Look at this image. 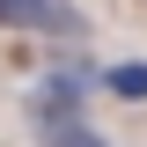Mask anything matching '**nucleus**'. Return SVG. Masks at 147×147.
<instances>
[{
  "mask_svg": "<svg viewBox=\"0 0 147 147\" xmlns=\"http://www.w3.org/2000/svg\"><path fill=\"white\" fill-rule=\"evenodd\" d=\"M103 88V66L96 59H81V44H74L66 59H52V66L30 81V118L37 125H52V118H81V103Z\"/></svg>",
  "mask_w": 147,
  "mask_h": 147,
  "instance_id": "f257e3e1",
  "label": "nucleus"
},
{
  "mask_svg": "<svg viewBox=\"0 0 147 147\" xmlns=\"http://www.w3.org/2000/svg\"><path fill=\"white\" fill-rule=\"evenodd\" d=\"M0 30L52 37V44H81V37H88V15H81L74 0H0Z\"/></svg>",
  "mask_w": 147,
  "mask_h": 147,
  "instance_id": "f03ea898",
  "label": "nucleus"
},
{
  "mask_svg": "<svg viewBox=\"0 0 147 147\" xmlns=\"http://www.w3.org/2000/svg\"><path fill=\"white\" fill-rule=\"evenodd\" d=\"M37 147H110L88 118H52V125H37Z\"/></svg>",
  "mask_w": 147,
  "mask_h": 147,
  "instance_id": "7ed1b4c3",
  "label": "nucleus"
},
{
  "mask_svg": "<svg viewBox=\"0 0 147 147\" xmlns=\"http://www.w3.org/2000/svg\"><path fill=\"white\" fill-rule=\"evenodd\" d=\"M103 88L118 96V103H147V59H118V66H103Z\"/></svg>",
  "mask_w": 147,
  "mask_h": 147,
  "instance_id": "20e7f679",
  "label": "nucleus"
}]
</instances>
